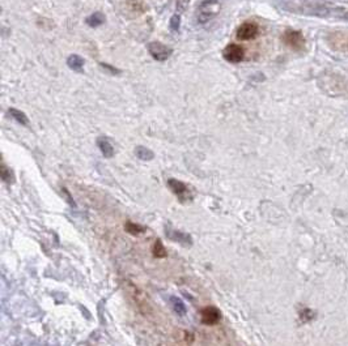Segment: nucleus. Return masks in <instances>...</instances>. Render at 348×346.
Here are the masks:
<instances>
[{
    "label": "nucleus",
    "instance_id": "obj_3",
    "mask_svg": "<svg viewBox=\"0 0 348 346\" xmlns=\"http://www.w3.org/2000/svg\"><path fill=\"white\" fill-rule=\"evenodd\" d=\"M224 59L231 63H240L245 58V50L244 47L238 46V45H229L224 48L223 51Z\"/></svg>",
    "mask_w": 348,
    "mask_h": 346
},
{
    "label": "nucleus",
    "instance_id": "obj_11",
    "mask_svg": "<svg viewBox=\"0 0 348 346\" xmlns=\"http://www.w3.org/2000/svg\"><path fill=\"white\" fill-rule=\"evenodd\" d=\"M170 303H172L173 310H174V311H176L178 315H181V316H183V315H185L186 306H185V303H183V302L180 299V298L172 297V298H170Z\"/></svg>",
    "mask_w": 348,
    "mask_h": 346
},
{
    "label": "nucleus",
    "instance_id": "obj_5",
    "mask_svg": "<svg viewBox=\"0 0 348 346\" xmlns=\"http://www.w3.org/2000/svg\"><path fill=\"white\" fill-rule=\"evenodd\" d=\"M148 50H149V54L156 60H159V62H164V60H166L169 56L172 55V48H169L166 47L165 45L160 42H153L150 43L149 46H148Z\"/></svg>",
    "mask_w": 348,
    "mask_h": 346
},
{
    "label": "nucleus",
    "instance_id": "obj_14",
    "mask_svg": "<svg viewBox=\"0 0 348 346\" xmlns=\"http://www.w3.org/2000/svg\"><path fill=\"white\" fill-rule=\"evenodd\" d=\"M9 112H11V115H12L15 119L17 120L18 123L24 124V126H28V118H26L24 112L18 111V110H16V109H11V110H9Z\"/></svg>",
    "mask_w": 348,
    "mask_h": 346
},
{
    "label": "nucleus",
    "instance_id": "obj_8",
    "mask_svg": "<svg viewBox=\"0 0 348 346\" xmlns=\"http://www.w3.org/2000/svg\"><path fill=\"white\" fill-rule=\"evenodd\" d=\"M166 234H168L170 239L177 242V243L182 244V246H185V247L193 244V239H191V236L187 233H182L180 230H168Z\"/></svg>",
    "mask_w": 348,
    "mask_h": 346
},
{
    "label": "nucleus",
    "instance_id": "obj_10",
    "mask_svg": "<svg viewBox=\"0 0 348 346\" xmlns=\"http://www.w3.org/2000/svg\"><path fill=\"white\" fill-rule=\"evenodd\" d=\"M125 230L131 235H140L146 231V229L143 226H140V225H138V223H133L131 222V221H127V222L125 223Z\"/></svg>",
    "mask_w": 348,
    "mask_h": 346
},
{
    "label": "nucleus",
    "instance_id": "obj_6",
    "mask_svg": "<svg viewBox=\"0 0 348 346\" xmlns=\"http://www.w3.org/2000/svg\"><path fill=\"white\" fill-rule=\"evenodd\" d=\"M258 34V26L254 22H245L237 29V38L241 41H249L257 37Z\"/></svg>",
    "mask_w": 348,
    "mask_h": 346
},
{
    "label": "nucleus",
    "instance_id": "obj_9",
    "mask_svg": "<svg viewBox=\"0 0 348 346\" xmlns=\"http://www.w3.org/2000/svg\"><path fill=\"white\" fill-rule=\"evenodd\" d=\"M152 252H153V256L156 259H164L166 257L168 252H166V248L164 247V243L160 239H157L153 244V248H152Z\"/></svg>",
    "mask_w": 348,
    "mask_h": 346
},
{
    "label": "nucleus",
    "instance_id": "obj_20",
    "mask_svg": "<svg viewBox=\"0 0 348 346\" xmlns=\"http://www.w3.org/2000/svg\"><path fill=\"white\" fill-rule=\"evenodd\" d=\"M172 24H173L172 25L173 29L174 30L178 29V25H180V17H178V16H174V17L172 18Z\"/></svg>",
    "mask_w": 348,
    "mask_h": 346
},
{
    "label": "nucleus",
    "instance_id": "obj_7",
    "mask_svg": "<svg viewBox=\"0 0 348 346\" xmlns=\"http://www.w3.org/2000/svg\"><path fill=\"white\" fill-rule=\"evenodd\" d=\"M200 317H202L203 324L214 325L221 319V312L219 311V308L208 306V307L203 308L200 312Z\"/></svg>",
    "mask_w": 348,
    "mask_h": 346
},
{
    "label": "nucleus",
    "instance_id": "obj_18",
    "mask_svg": "<svg viewBox=\"0 0 348 346\" xmlns=\"http://www.w3.org/2000/svg\"><path fill=\"white\" fill-rule=\"evenodd\" d=\"M102 22V17L99 16V13H96V15H93L92 17L88 18V24L92 26H96V25H99Z\"/></svg>",
    "mask_w": 348,
    "mask_h": 346
},
{
    "label": "nucleus",
    "instance_id": "obj_4",
    "mask_svg": "<svg viewBox=\"0 0 348 346\" xmlns=\"http://www.w3.org/2000/svg\"><path fill=\"white\" fill-rule=\"evenodd\" d=\"M168 184L170 189L173 191L174 195H177V197L180 199L181 201H187L191 200V193L189 191V187L186 186L185 183H182L181 180L177 179H169Z\"/></svg>",
    "mask_w": 348,
    "mask_h": 346
},
{
    "label": "nucleus",
    "instance_id": "obj_12",
    "mask_svg": "<svg viewBox=\"0 0 348 346\" xmlns=\"http://www.w3.org/2000/svg\"><path fill=\"white\" fill-rule=\"evenodd\" d=\"M83 65H84V60L82 58H79L78 55H72L68 58V67L72 68L73 71L80 72L83 69Z\"/></svg>",
    "mask_w": 348,
    "mask_h": 346
},
{
    "label": "nucleus",
    "instance_id": "obj_2",
    "mask_svg": "<svg viewBox=\"0 0 348 346\" xmlns=\"http://www.w3.org/2000/svg\"><path fill=\"white\" fill-rule=\"evenodd\" d=\"M282 38H283V42L293 50H302L305 46V37L298 30H285Z\"/></svg>",
    "mask_w": 348,
    "mask_h": 346
},
{
    "label": "nucleus",
    "instance_id": "obj_15",
    "mask_svg": "<svg viewBox=\"0 0 348 346\" xmlns=\"http://www.w3.org/2000/svg\"><path fill=\"white\" fill-rule=\"evenodd\" d=\"M136 156H138L140 159H152L153 158V153L150 152V150L146 149V148H143V146H139L136 148Z\"/></svg>",
    "mask_w": 348,
    "mask_h": 346
},
{
    "label": "nucleus",
    "instance_id": "obj_17",
    "mask_svg": "<svg viewBox=\"0 0 348 346\" xmlns=\"http://www.w3.org/2000/svg\"><path fill=\"white\" fill-rule=\"evenodd\" d=\"M334 17L339 18V20H343V21H348V12L342 8H335Z\"/></svg>",
    "mask_w": 348,
    "mask_h": 346
},
{
    "label": "nucleus",
    "instance_id": "obj_13",
    "mask_svg": "<svg viewBox=\"0 0 348 346\" xmlns=\"http://www.w3.org/2000/svg\"><path fill=\"white\" fill-rule=\"evenodd\" d=\"M99 149H101V152L103 153V156H106V157H112L113 153H114V149H113V146L109 144L108 141L99 140Z\"/></svg>",
    "mask_w": 348,
    "mask_h": 346
},
{
    "label": "nucleus",
    "instance_id": "obj_19",
    "mask_svg": "<svg viewBox=\"0 0 348 346\" xmlns=\"http://www.w3.org/2000/svg\"><path fill=\"white\" fill-rule=\"evenodd\" d=\"M189 4V0H178V3H177V8L180 9V11H183V9L187 7Z\"/></svg>",
    "mask_w": 348,
    "mask_h": 346
},
{
    "label": "nucleus",
    "instance_id": "obj_16",
    "mask_svg": "<svg viewBox=\"0 0 348 346\" xmlns=\"http://www.w3.org/2000/svg\"><path fill=\"white\" fill-rule=\"evenodd\" d=\"M1 179L4 180V182H7V183H9V182L12 180L11 171H9V169H7V166H5L4 163H1Z\"/></svg>",
    "mask_w": 348,
    "mask_h": 346
},
{
    "label": "nucleus",
    "instance_id": "obj_1",
    "mask_svg": "<svg viewBox=\"0 0 348 346\" xmlns=\"http://www.w3.org/2000/svg\"><path fill=\"white\" fill-rule=\"evenodd\" d=\"M220 11V4L217 0H204L199 7L198 20L199 22H206L215 17Z\"/></svg>",
    "mask_w": 348,
    "mask_h": 346
}]
</instances>
